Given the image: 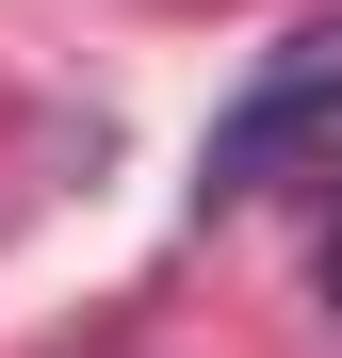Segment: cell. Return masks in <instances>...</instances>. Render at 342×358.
<instances>
[{
  "instance_id": "obj_1",
  "label": "cell",
  "mask_w": 342,
  "mask_h": 358,
  "mask_svg": "<svg viewBox=\"0 0 342 358\" xmlns=\"http://www.w3.org/2000/svg\"><path fill=\"white\" fill-rule=\"evenodd\" d=\"M326 310H342V228H326Z\"/></svg>"
}]
</instances>
